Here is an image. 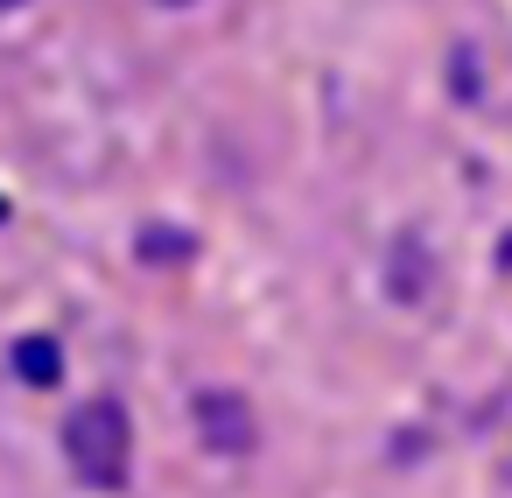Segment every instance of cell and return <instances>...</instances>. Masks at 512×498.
Segmentation results:
<instances>
[{"label":"cell","mask_w":512,"mask_h":498,"mask_svg":"<svg viewBox=\"0 0 512 498\" xmlns=\"http://www.w3.org/2000/svg\"><path fill=\"white\" fill-rule=\"evenodd\" d=\"M64 456H71V470H78L92 491H120L127 470H134V421H127V407H120V400H85V407H71V421H64Z\"/></svg>","instance_id":"1"},{"label":"cell","mask_w":512,"mask_h":498,"mask_svg":"<svg viewBox=\"0 0 512 498\" xmlns=\"http://www.w3.org/2000/svg\"><path fill=\"white\" fill-rule=\"evenodd\" d=\"M197 435H204V449H218V456H246V449L260 442L253 400H246V393H232V386L197 393Z\"/></svg>","instance_id":"2"},{"label":"cell","mask_w":512,"mask_h":498,"mask_svg":"<svg viewBox=\"0 0 512 498\" xmlns=\"http://www.w3.org/2000/svg\"><path fill=\"white\" fill-rule=\"evenodd\" d=\"M15 372L29 386H57L64 379V344L57 337H15Z\"/></svg>","instance_id":"3"},{"label":"cell","mask_w":512,"mask_h":498,"mask_svg":"<svg viewBox=\"0 0 512 498\" xmlns=\"http://www.w3.org/2000/svg\"><path fill=\"white\" fill-rule=\"evenodd\" d=\"M421 288H428V260H421V246L393 253V295H400V302H414Z\"/></svg>","instance_id":"4"},{"label":"cell","mask_w":512,"mask_h":498,"mask_svg":"<svg viewBox=\"0 0 512 498\" xmlns=\"http://www.w3.org/2000/svg\"><path fill=\"white\" fill-rule=\"evenodd\" d=\"M141 253H148V260H155V253H190V239H183V232H148Z\"/></svg>","instance_id":"5"},{"label":"cell","mask_w":512,"mask_h":498,"mask_svg":"<svg viewBox=\"0 0 512 498\" xmlns=\"http://www.w3.org/2000/svg\"><path fill=\"white\" fill-rule=\"evenodd\" d=\"M0 8H15V0H0Z\"/></svg>","instance_id":"6"},{"label":"cell","mask_w":512,"mask_h":498,"mask_svg":"<svg viewBox=\"0 0 512 498\" xmlns=\"http://www.w3.org/2000/svg\"><path fill=\"white\" fill-rule=\"evenodd\" d=\"M0 218H8V204H0Z\"/></svg>","instance_id":"7"}]
</instances>
